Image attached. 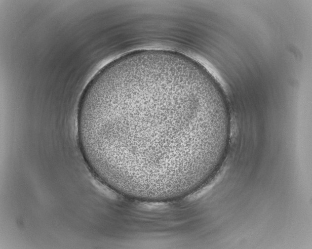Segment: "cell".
<instances>
[{
  "label": "cell",
  "mask_w": 312,
  "mask_h": 249,
  "mask_svg": "<svg viewBox=\"0 0 312 249\" xmlns=\"http://www.w3.org/2000/svg\"><path fill=\"white\" fill-rule=\"evenodd\" d=\"M78 113L89 167L116 187L147 194L194 181L216 156L226 129L214 97L158 69L112 78L82 99Z\"/></svg>",
  "instance_id": "6da1fadb"
}]
</instances>
